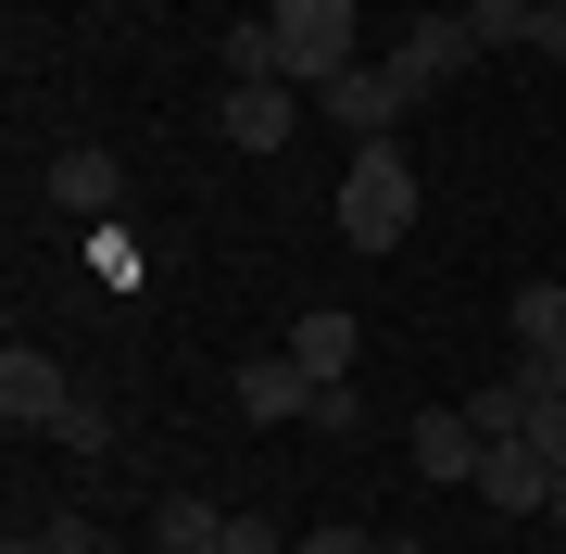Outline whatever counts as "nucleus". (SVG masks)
<instances>
[{
  "mask_svg": "<svg viewBox=\"0 0 566 554\" xmlns=\"http://www.w3.org/2000/svg\"><path fill=\"white\" fill-rule=\"evenodd\" d=\"M416 227V165H403V139H353V165H340V240L353 252H390Z\"/></svg>",
  "mask_w": 566,
  "mask_h": 554,
  "instance_id": "nucleus-1",
  "label": "nucleus"
},
{
  "mask_svg": "<svg viewBox=\"0 0 566 554\" xmlns=\"http://www.w3.org/2000/svg\"><path fill=\"white\" fill-rule=\"evenodd\" d=\"M264 25H277V63H290V88H327V76H353V0H264Z\"/></svg>",
  "mask_w": 566,
  "mask_h": 554,
  "instance_id": "nucleus-2",
  "label": "nucleus"
},
{
  "mask_svg": "<svg viewBox=\"0 0 566 554\" xmlns=\"http://www.w3.org/2000/svg\"><path fill=\"white\" fill-rule=\"evenodd\" d=\"M63 416H76V378H63L51 353L13 341V353H0V429H13V441H51Z\"/></svg>",
  "mask_w": 566,
  "mask_h": 554,
  "instance_id": "nucleus-3",
  "label": "nucleus"
},
{
  "mask_svg": "<svg viewBox=\"0 0 566 554\" xmlns=\"http://www.w3.org/2000/svg\"><path fill=\"white\" fill-rule=\"evenodd\" d=\"M315 102H327V126H340V139H390V126L416 114V76H403V63H353V76H327Z\"/></svg>",
  "mask_w": 566,
  "mask_h": 554,
  "instance_id": "nucleus-4",
  "label": "nucleus"
},
{
  "mask_svg": "<svg viewBox=\"0 0 566 554\" xmlns=\"http://www.w3.org/2000/svg\"><path fill=\"white\" fill-rule=\"evenodd\" d=\"M479 51H491V39H479V13H465V0H441V13H416V25H403V51H390V63H403L416 102H428V88H453Z\"/></svg>",
  "mask_w": 566,
  "mask_h": 554,
  "instance_id": "nucleus-5",
  "label": "nucleus"
},
{
  "mask_svg": "<svg viewBox=\"0 0 566 554\" xmlns=\"http://www.w3.org/2000/svg\"><path fill=\"white\" fill-rule=\"evenodd\" d=\"M214 126H227V151H277L290 126H303V88H290V76H227L214 88Z\"/></svg>",
  "mask_w": 566,
  "mask_h": 554,
  "instance_id": "nucleus-6",
  "label": "nucleus"
},
{
  "mask_svg": "<svg viewBox=\"0 0 566 554\" xmlns=\"http://www.w3.org/2000/svg\"><path fill=\"white\" fill-rule=\"evenodd\" d=\"M227 404H240L252 429H290V416H315V378L290 366V341H277V353H252V366H227Z\"/></svg>",
  "mask_w": 566,
  "mask_h": 554,
  "instance_id": "nucleus-7",
  "label": "nucleus"
},
{
  "mask_svg": "<svg viewBox=\"0 0 566 554\" xmlns=\"http://www.w3.org/2000/svg\"><path fill=\"white\" fill-rule=\"evenodd\" d=\"M39 177H51V202H63V215H88V227H114V189H126V165H114L102 139H63V151H51Z\"/></svg>",
  "mask_w": 566,
  "mask_h": 554,
  "instance_id": "nucleus-8",
  "label": "nucleus"
},
{
  "mask_svg": "<svg viewBox=\"0 0 566 554\" xmlns=\"http://www.w3.org/2000/svg\"><path fill=\"white\" fill-rule=\"evenodd\" d=\"M479 504H491V516H542V504H554V467H542L528 441H479Z\"/></svg>",
  "mask_w": 566,
  "mask_h": 554,
  "instance_id": "nucleus-9",
  "label": "nucleus"
},
{
  "mask_svg": "<svg viewBox=\"0 0 566 554\" xmlns=\"http://www.w3.org/2000/svg\"><path fill=\"white\" fill-rule=\"evenodd\" d=\"M416 479L479 492V429H465V404H428V416H416Z\"/></svg>",
  "mask_w": 566,
  "mask_h": 554,
  "instance_id": "nucleus-10",
  "label": "nucleus"
},
{
  "mask_svg": "<svg viewBox=\"0 0 566 554\" xmlns=\"http://www.w3.org/2000/svg\"><path fill=\"white\" fill-rule=\"evenodd\" d=\"M353 353H365V328L340 303H315V315H290V366L303 378H353Z\"/></svg>",
  "mask_w": 566,
  "mask_h": 554,
  "instance_id": "nucleus-11",
  "label": "nucleus"
},
{
  "mask_svg": "<svg viewBox=\"0 0 566 554\" xmlns=\"http://www.w3.org/2000/svg\"><path fill=\"white\" fill-rule=\"evenodd\" d=\"M151 554H227V504L164 492V504H151Z\"/></svg>",
  "mask_w": 566,
  "mask_h": 554,
  "instance_id": "nucleus-12",
  "label": "nucleus"
},
{
  "mask_svg": "<svg viewBox=\"0 0 566 554\" xmlns=\"http://www.w3.org/2000/svg\"><path fill=\"white\" fill-rule=\"evenodd\" d=\"M516 353H528V366L566 353V278H528V290H516Z\"/></svg>",
  "mask_w": 566,
  "mask_h": 554,
  "instance_id": "nucleus-13",
  "label": "nucleus"
},
{
  "mask_svg": "<svg viewBox=\"0 0 566 554\" xmlns=\"http://www.w3.org/2000/svg\"><path fill=\"white\" fill-rule=\"evenodd\" d=\"M528 390H542V366H528V378H479V390H465V429H479V441H516L528 429Z\"/></svg>",
  "mask_w": 566,
  "mask_h": 554,
  "instance_id": "nucleus-14",
  "label": "nucleus"
},
{
  "mask_svg": "<svg viewBox=\"0 0 566 554\" xmlns=\"http://www.w3.org/2000/svg\"><path fill=\"white\" fill-rule=\"evenodd\" d=\"M51 441H63V453H76V467H102V453H114L126 429H114V404H102V390H76V416H63V429H51Z\"/></svg>",
  "mask_w": 566,
  "mask_h": 554,
  "instance_id": "nucleus-15",
  "label": "nucleus"
},
{
  "mask_svg": "<svg viewBox=\"0 0 566 554\" xmlns=\"http://www.w3.org/2000/svg\"><path fill=\"white\" fill-rule=\"evenodd\" d=\"M303 429H315V441H353V429H365V390H353V378H315V416H303Z\"/></svg>",
  "mask_w": 566,
  "mask_h": 554,
  "instance_id": "nucleus-16",
  "label": "nucleus"
},
{
  "mask_svg": "<svg viewBox=\"0 0 566 554\" xmlns=\"http://www.w3.org/2000/svg\"><path fill=\"white\" fill-rule=\"evenodd\" d=\"M528 453H542V467L566 479V390H528V429H516Z\"/></svg>",
  "mask_w": 566,
  "mask_h": 554,
  "instance_id": "nucleus-17",
  "label": "nucleus"
},
{
  "mask_svg": "<svg viewBox=\"0 0 566 554\" xmlns=\"http://www.w3.org/2000/svg\"><path fill=\"white\" fill-rule=\"evenodd\" d=\"M227 76H290V63H277V25H264V13H252V25H227Z\"/></svg>",
  "mask_w": 566,
  "mask_h": 554,
  "instance_id": "nucleus-18",
  "label": "nucleus"
},
{
  "mask_svg": "<svg viewBox=\"0 0 566 554\" xmlns=\"http://www.w3.org/2000/svg\"><path fill=\"white\" fill-rule=\"evenodd\" d=\"M88 265H102L114 290H139V240H126V227H88Z\"/></svg>",
  "mask_w": 566,
  "mask_h": 554,
  "instance_id": "nucleus-19",
  "label": "nucleus"
},
{
  "mask_svg": "<svg viewBox=\"0 0 566 554\" xmlns=\"http://www.w3.org/2000/svg\"><path fill=\"white\" fill-rule=\"evenodd\" d=\"M465 13H479L491 51H528V0H465Z\"/></svg>",
  "mask_w": 566,
  "mask_h": 554,
  "instance_id": "nucleus-20",
  "label": "nucleus"
},
{
  "mask_svg": "<svg viewBox=\"0 0 566 554\" xmlns=\"http://www.w3.org/2000/svg\"><path fill=\"white\" fill-rule=\"evenodd\" d=\"M227 554H290L277 516H252V504H227Z\"/></svg>",
  "mask_w": 566,
  "mask_h": 554,
  "instance_id": "nucleus-21",
  "label": "nucleus"
},
{
  "mask_svg": "<svg viewBox=\"0 0 566 554\" xmlns=\"http://www.w3.org/2000/svg\"><path fill=\"white\" fill-rule=\"evenodd\" d=\"M39 554H114V530H102V516H51Z\"/></svg>",
  "mask_w": 566,
  "mask_h": 554,
  "instance_id": "nucleus-22",
  "label": "nucleus"
},
{
  "mask_svg": "<svg viewBox=\"0 0 566 554\" xmlns=\"http://www.w3.org/2000/svg\"><path fill=\"white\" fill-rule=\"evenodd\" d=\"M290 554H378V530H353V516H327V530H303Z\"/></svg>",
  "mask_w": 566,
  "mask_h": 554,
  "instance_id": "nucleus-23",
  "label": "nucleus"
},
{
  "mask_svg": "<svg viewBox=\"0 0 566 554\" xmlns=\"http://www.w3.org/2000/svg\"><path fill=\"white\" fill-rule=\"evenodd\" d=\"M528 51H542V63H566V0H528Z\"/></svg>",
  "mask_w": 566,
  "mask_h": 554,
  "instance_id": "nucleus-24",
  "label": "nucleus"
},
{
  "mask_svg": "<svg viewBox=\"0 0 566 554\" xmlns=\"http://www.w3.org/2000/svg\"><path fill=\"white\" fill-rule=\"evenodd\" d=\"M542 516H554V530H566V479H554V504H542Z\"/></svg>",
  "mask_w": 566,
  "mask_h": 554,
  "instance_id": "nucleus-25",
  "label": "nucleus"
},
{
  "mask_svg": "<svg viewBox=\"0 0 566 554\" xmlns=\"http://www.w3.org/2000/svg\"><path fill=\"white\" fill-rule=\"evenodd\" d=\"M542 390H566V353H554V366H542Z\"/></svg>",
  "mask_w": 566,
  "mask_h": 554,
  "instance_id": "nucleus-26",
  "label": "nucleus"
},
{
  "mask_svg": "<svg viewBox=\"0 0 566 554\" xmlns=\"http://www.w3.org/2000/svg\"><path fill=\"white\" fill-rule=\"evenodd\" d=\"M378 554H428V542H378Z\"/></svg>",
  "mask_w": 566,
  "mask_h": 554,
  "instance_id": "nucleus-27",
  "label": "nucleus"
},
{
  "mask_svg": "<svg viewBox=\"0 0 566 554\" xmlns=\"http://www.w3.org/2000/svg\"><path fill=\"white\" fill-rule=\"evenodd\" d=\"M126 13H151V0H126Z\"/></svg>",
  "mask_w": 566,
  "mask_h": 554,
  "instance_id": "nucleus-28",
  "label": "nucleus"
},
{
  "mask_svg": "<svg viewBox=\"0 0 566 554\" xmlns=\"http://www.w3.org/2000/svg\"><path fill=\"white\" fill-rule=\"evenodd\" d=\"M416 13H428V0H416Z\"/></svg>",
  "mask_w": 566,
  "mask_h": 554,
  "instance_id": "nucleus-29",
  "label": "nucleus"
},
{
  "mask_svg": "<svg viewBox=\"0 0 566 554\" xmlns=\"http://www.w3.org/2000/svg\"><path fill=\"white\" fill-rule=\"evenodd\" d=\"M554 278H566V265H554Z\"/></svg>",
  "mask_w": 566,
  "mask_h": 554,
  "instance_id": "nucleus-30",
  "label": "nucleus"
}]
</instances>
